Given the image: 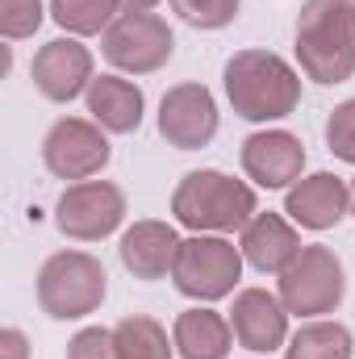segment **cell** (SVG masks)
<instances>
[{
    "instance_id": "6da1fadb",
    "label": "cell",
    "mask_w": 355,
    "mask_h": 359,
    "mask_svg": "<svg viewBox=\"0 0 355 359\" xmlns=\"http://www.w3.org/2000/svg\"><path fill=\"white\" fill-rule=\"evenodd\" d=\"M222 88H226L234 117L255 121V126L284 121L288 113L301 109V67H293L276 50L247 46V50H234L226 59Z\"/></svg>"
},
{
    "instance_id": "7a4b0ae2",
    "label": "cell",
    "mask_w": 355,
    "mask_h": 359,
    "mask_svg": "<svg viewBox=\"0 0 355 359\" xmlns=\"http://www.w3.org/2000/svg\"><path fill=\"white\" fill-rule=\"evenodd\" d=\"M305 80L335 88L355 76V0H305L293 34Z\"/></svg>"
},
{
    "instance_id": "3957f363",
    "label": "cell",
    "mask_w": 355,
    "mask_h": 359,
    "mask_svg": "<svg viewBox=\"0 0 355 359\" xmlns=\"http://www.w3.org/2000/svg\"><path fill=\"white\" fill-rule=\"evenodd\" d=\"M260 213V192L251 180H234L217 168L188 172L172 188V217L192 234H243Z\"/></svg>"
},
{
    "instance_id": "277c9868",
    "label": "cell",
    "mask_w": 355,
    "mask_h": 359,
    "mask_svg": "<svg viewBox=\"0 0 355 359\" xmlns=\"http://www.w3.org/2000/svg\"><path fill=\"white\" fill-rule=\"evenodd\" d=\"M38 309L55 322H84L92 318L105 297H109V276H105V264L88 255V251H55L42 259L38 268Z\"/></svg>"
},
{
    "instance_id": "5b68a950",
    "label": "cell",
    "mask_w": 355,
    "mask_h": 359,
    "mask_svg": "<svg viewBox=\"0 0 355 359\" xmlns=\"http://www.w3.org/2000/svg\"><path fill=\"white\" fill-rule=\"evenodd\" d=\"M243 268H247V259L230 234H188L180 243L172 284L180 297H188L196 305H217L239 292Z\"/></svg>"
},
{
    "instance_id": "8992f818",
    "label": "cell",
    "mask_w": 355,
    "mask_h": 359,
    "mask_svg": "<svg viewBox=\"0 0 355 359\" xmlns=\"http://www.w3.org/2000/svg\"><path fill=\"white\" fill-rule=\"evenodd\" d=\"M276 297L301 322L330 318L347 297V268L326 243H305L301 255L276 276Z\"/></svg>"
},
{
    "instance_id": "52a82bcc",
    "label": "cell",
    "mask_w": 355,
    "mask_h": 359,
    "mask_svg": "<svg viewBox=\"0 0 355 359\" xmlns=\"http://www.w3.org/2000/svg\"><path fill=\"white\" fill-rule=\"evenodd\" d=\"M100 55L121 76H155L176 55V34L159 13H117L100 34Z\"/></svg>"
},
{
    "instance_id": "ba28073f",
    "label": "cell",
    "mask_w": 355,
    "mask_h": 359,
    "mask_svg": "<svg viewBox=\"0 0 355 359\" xmlns=\"http://www.w3.org/2000/svg\"><path fill=\"white\" fill-rule=\"evenodd\" d=\"M126 213H130L126 192L113 180H80L63 188L55 205V226L72 243H105L109 234L121 230Z\"/></svg>"
},
{
    "instance_id": "9c48e42d",
    "label": "cell",
    "mask_w": 355,
    "mask_h": 359,
    "mask_svg": "<svg viewBox=\"0 0 355 359\" xmlns=\"http://www.w3.org/2000/svg\"><path fill=\"white\" fill-rule=\"evenodd\" d=\"M109 138L113 134H105L92 117H59L42 138V163L55 180H67V184L96 180L113 159Z\"/></svg>"
},
{
    "instance_id": "30bf717a",
    "label": "cell",
    "mask_w": 355,
    "mask_h": 359,
    "mask_svg": "<svg viewBox=\"0 0 355 359\" xmlns=\"http://www.w3.org/2000/svg\"><path fill=\"white\" fill-rule=\"evenodd\" d=\"M159 138L176 151H205L217 138L222 113H217V96L205 88L201 80H184L172 84L159 100Z\"/></svg>"
},
{
    "instance_id": "8fae6325",
    "label": "cell",
    "mask_w": 355,
    "mask_h": 359,
    "mask_svg": "<svg viewBox=\"0 0 355 359\" xmlns=\"http://www.w3.org/2000/svg\"><path fill=\"white\" fill-rule=\"evenodd\" d=\"M239 163H243V176L255 188L288 192L297 180L305 176V142L293 130H284V126H264V130L243 138Z\"/></svg>"
},
{
    "instance_id": "7c38bea8",
    "label": "cell",
    "mask_w": 355,
    "mask_h": 359,
    "mask_svg": "<svg viewBox=\"0 0 355 359\" xmlns=\"http://www.w3.org/2000/svg\"><path fill=\"white\" fill-rule=\"evenodd\" d=\"M29 80H34L38 96H46L51 104H72L96 80V59L80 38L63 34V38H51L34 50Z\"/></svg>"
},
{
    "instance_id": "4fadbf2b",
    "label": "cell",
    "mask_w": 355,
    "mask_h": 359,
    "mask_svg": "<svg viewBox=\"0 0 355 359\" xmlns=\"http://www.w3.org/2000/svg\"><path fill=\"white\" fill-rule=\"evenodd\" d=\"M284 217L297 230L326 234L343 217H351V180L335 172H309L284 192Z\"/></svg>"
},
{
    "instance_id": "5bb4252c",
    "label": "cell",
    "mask_w": 355,
    "mask_h": 359,
    "mask_svg": "<svg viewBox=\"0 0 355 359\" xmlns=\"http://www.w3.org/2000/svg\"><path fill=\"white\" fill-rule=\"evenodd\" d=\"M288 309L276 292L267 288H239L234 292V305H230V326H234V343L243 351H255V355H272V351H284L288 343Z\"/></svg>"
},
{
    "instance_id": "9a60e30c",
    "label": "cell",
    "mask_w": 355,
    "mask_h": 359,
    "mask_svg": "<svg viewBox=\"0 0 355 359\" xmlns=\"http://www.w3.org/2000/svg\"><path fill=\"white\" fill-rule=\"evenodd\" d=\"M180 238L172 222H159V217H142L134 226L121 230V243H117V259L121 268L130 271L134 280L142 284H155V280H172L180 255Z\"/></svg>"
},
{
    "instance_id": "2e32d148",
    "label": "cell",
    "mask_w": 355,
    "mask_h": 359,
    "mask_svg": "<svg viewBox=\"0 0 355 359\" xmlns=\"http://www.w3.org/2000/svg\"><path fill=\"white\" fill-rule=\"evenodd\" d=\"M301 230L284 217V213H272V209H260L247 226H243V234H239V251H243V259H247V268H255L260 276H280V271L288 268L297 255H301Z\"/></svg>"
},
{
    "instance_id": "e0dca14e",
    "label": "cell",
    "mask_w": 355,
    "mask_h": 359,
    "mask_svg": "<svg viewBox=\"0 0 355 359\" xmlns=\"http://www.w3.org/2000/svg\"><path fill=\"white\" fill-rule=\"evenodd\" d=\"M84 104H88V117L105 130V134H134L138 126H142V117H147V96L142 88L130 80V76H121V72H105V76H96L84 92Z\"/></svg>"
},
{
    "instance_id": "ac0fdd59",
    "label": "cell",
    "mask_w": 355,
    "mask_h": 359,
    "mask_svg": "<svg viewBox=\"0 0 355 359\" xmlns=\"http://www.w3.org/2000/svg\"><path fill=\"white\" fill-rule=\"evenodd\" d=\"M172 339H176L180 359H226L234 351L230 313H217L213 305H192V309L176 313Z\"/></svg>"
},
{
    "instance_id": "d6986e66",
    "label": "cell",
    "mask_w": 355,
    "mask_h": 359,
    "mask_svg": "<svg viewBox=\"0 0 355 359\" xmlns=\"http://www.w3.org/2000/svg\"><path fill=\"white\" fill-rule=\"evenodd\" d=\"M351 355H355V334L335 318L301 322L284 343V359H351Z\"/></svg>"
},
{
    "instance_id": "ffe728a7",
    "label": "cell",
    "mask_w": 355,
    "mask_h": 359,
    "mask_svg": "<svg viewBox=\"0 0 355 359\" xmlns=\"http://www.w3.org/2000/svg\"><path fill=\"white\" fill-rule=\"evenodd\" d=\"M113 334H117L121 359H176V339L151 313H126L113 326Z\"/></svg>"
},
{
    "instance_id": "44dd1931",
    "label": "cell",
    "mask_w": 355,
    "mask_h": 359,
    "mask_svg": "<svg viewBox=\"0 0 355 359\" xmlns=\"http://www.w3.org/2000/svg\"><path fill=\"white\" fill-rule=\"evenodd\" d=\"M46 4H51V21L72 38L105 34L121 13L117 0H46Z\"/></svg>"
},
{
    "instance_id": "7402d4cb",
    "label": "cell",
    "mask_w": 355,
    "mask_h": 359,
    "mask_svg": "<svg viewBox=\"0 0 355 359\" xmlns=\"http://www.w3.org/2000/svg\"><path fill=\"white\" fill-rule=\"evenodd\" d=\"M168 4H172V13H176L184 25L205 29V34L234 25V17L243 8V0H168Z\"/></svg>"
},
{
    "instance_id": "603a6c76",
    "label": "cell",
    "mask_w": 355,
    "mask_h": 359,
    "mask_svg": "<svg viewBox=\"0 0 355 359\" xmlns=\"http://www.w3.org/2000/svg\"><path fill=\"white\" fill-rule=\"evenodd\" d=\"M46 17H51V4H42V0H0V34L8 42L34 38Z\"/></svg>"
},
{
    "instance_id": "cb8c5ba5",
    "label": "cell",
    "mask_w": 355,
    "mask_h": 359,
    "mask_svg": "<svg viewBox=\"0 0 355 359\" xmlns=\"http://www.w3.org/2000/svg\"><path fill=\"white\" fill-rule=\"evenodd\" d=\"M322 134H326V151H330L335 159H343V163L355 168V96L339 100V104L330 109Z\"/></svg>"
},
{
    "instance_id": "d4e9b609",
    "label": "cell",
    "mask_w": 355,
    "mask_h": 359,
    "mask_svg": "<svg viewBox=\"0 0 355 359\" xmlns=\"http://www.w3.org/2000/svg\"><path fill=\"white\" fill-rule=\"evenodd\" d=\"M67 359H121L117 334L109 326H84L67 339Z\"/></svg>"
},
{
    "instance_id": "484cf974",
    "label": "cell",
    "mask_w": 355,
    "mask_h": 359,
    "mask_svg": "<svg viewBox=\"0 0 355 359\" xmlns=\"http://www.w3.org/2000/svg\"><path fill=\"white\" fill-rule=\"evenodd\" d=\"M0 359H29V339H25V330H17V326H4V330H0Z\"/></svg>"
},
{
    "instance_id": "4316f807",
    "label": "cell",
    "mask_w": 355,
    "mask_h": 359,
    "mask_svg": "<svg viewBox=\"0 0 355 359\" xmlns=\"http://www.w3.org/2000/svg\"><path fill=\"white\" fill-rule=\"evenodd\" d=\"M163 0H117V8L121 13H155Z\"/></svg>"
},
{
    "instance_id": "83f0119b",
    "label": "cell",
    "mask_w": 355,
    "mask_h": 359,
    "mask_svg": "<svg viewBox=\"0 0 355 359\" xmlns=\"http://www.w3.org/2000/svg\"><path fill=\"white\" fill-rule=\"evenodd\" d=\"M351 217H355V176H351Z\"/></svg>"
}]
</instances>
